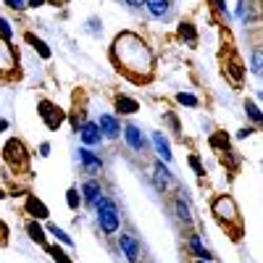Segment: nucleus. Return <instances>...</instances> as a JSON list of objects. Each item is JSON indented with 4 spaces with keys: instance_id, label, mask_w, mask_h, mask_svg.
I'll list each match as a JSON object with an SVG mask.
<instances>
[{
    "instance_id": "obj_1",
    "label": "nucleus",
    "mask_w": 263,
    "mask_h": 263,
    "mask_svg": "<svg viewBox=\"0 0 263 263\" xmlns=\"http://www.w3.org/2000/svg\"><path fill=\"white\" fill-rule=\"evenodd\" d=\"M114 61L119 63L121 71H126L137 82H142L153 74V53L145 42L132 32H124L114 40Z\"/></svg>"
},
{
    "instance_id": "obj_2",
    "label": "nucleus",
    "mask_w": 263,
    "mask_h": 263,
    "mask_svg": "<svg viewBox=\"0 0 263 263\" xmlns=\"http://www.w3.org/2000/svg\"><path fill=\"white\" fill-rule=\"evenodd\" d=\"M95 216H98V227L105 234H116L119 224H121V216H119V205L111 200V197H100L95 203Z\"/></svg>"
},
{
    "instance_id": "obj_3",
    "label": "nucleus",
    "mask_w": 263,
    "mask_h": 263,
    "mask_svg": "<svg viewBox=\"0 0 263 263\" xmlns=\"http://www.w3.org/2000/svg\"><path fill=\"white\" fill-rule=\"evenodd\" d=\"M213 216L218 218V221H239V213H237V205L229 195H221L213 200Z\"/></svg>"
},
{
    "instance_id": "obj_4",
    "label": "nucleus",
    "mask_w": 263,
    "mask_h": 263,
    "mask_svg": "<svg viewBox=\"0 0 263 263\" xmlns=\"http://www.w3.org/2000/svg\"><path fill=\"white\" fill-rule=\"evenodd\" d=\"M119 248H121V253H124V258H126L129 263H137L140 255H142V248H140V242H137V237L129 234V232H124V234L119 237Z\"/></svg>"
},
{
    "instance_id": "obj_5",
    "label": "nucleus",
    "mask_w": 263,
    "mask_h": 263,
    "mask_svg": "<svg viewBox=\"0 0 263 263\" xmlns=\"http://www.w3.org/2000/svg\"><path fill=\"white\" fill-rule=\"evenodd\" d=\"M77 132H79V137H82L84 147H98V145L103 142V135H100V129H98L95 121H84Z\"/></svg>"
},
{
    "instance_id": "obj_6",
    "label": "nucleus",
    "mask_w": 263,
    "mask_h": 263,
    "mask_svg": "<svg viewBox=\"0 0 263 263\" xmlns=\"http://www.w3.org/2000/svg\"><path fill=\"white\" fill-rule=\"evenodd\" d=\"M79 161H82V166H84V174H90V177L100 174V168H103L100 156H95L90 147H79Z\"/></svg>"
},
{
    "instance_id": "obj_7",
    "label": "nucleus",
    "mask_w": 263,
    "mask_h": 263,
    "mask_svg": "<svg viewBox=\"0 0 263 263\" xmlns=\"http://www.w3.org/2000/svg\"><path fill=\"white\" fill-rule=\"evenodd\" d=\"M40 116H42V121H45L50 129H58L61 121H63L61 111H58V108H55L50 100H40Z\"/></svg>"
},
{
    "instance_id": "obj_8",
    "label": "nucleus",
    "mask_w": 263,
    "mask_h": 263,
    "mask_svg": "<svg viewBox=\"0 0 263 263\" xmlns=\"http://www.w3.org/2000/svg\"><path fill=\"white\" fill-rule=\"evenodd\" d=\"M95 124H98V129H100L103 140H116V137H119V132H121L119 121H116L111 114H103V116H100Z\"/></svg>"
},
{
    "instance_id": "obj_9",
    "label": "nucleus",
    "mask_w": 263,
    "mask_h": 263,
    "mask_svg": "<svg viewBox=\"0 0 263 263\" xmlns=\"http://www.w3.org/2000/svg\"><path fill=\"white\" fill-rule=\"evenodd\" d=\"M6 158H8V163L16 161V168H24V166H27V150H24V145H21L18 140H8V145H6Z\"/></svg>"
},
{
    "instance_id": "obj_10",
    "label": "nucleus",
    "mask_w": 263,
    "mask_h": 263,
    "mask_svg": "<svg viewBox=\"0 0 263 263\" xmlns=\"http://www.w3.org/2000/svg\"><path fill=\"white\" fill-rule=\"evenodd\" d=\"M153 179H156V187L158 190H174V187H177V182H174V177H171V171L163 163L153 166Z\"/></svg>"
},
{
    "instance_id": "obj_11",
    "label": "nucleus",
    "mask_w": 263,
    "mask_h": 263,
    "mask_svg": "<svg viewBox=\"0 0 263 263\" xmlns=\"http://www.w3.org/2000/svg\"><path fill=\"white\" fill-rule=\"evenodd\" d=\"M124 137H126V145H129L132 150H137V153L145 150V137H142V132H140L135 124H126V126H124Z\"/></svg>"
},
{
    "instance_id": "obj_12",
    "label": "nucleus",
    "mask_w": 263,
    "mask_h": 263,
    "mask_svg": "<svg viewBox=\"0 0 263 263\" xmlns=\"http://www.w3.org/2000/svg\"><path fill=\"white\" fill-rule=\"evenodd\" d=\"M187 250H190L197 260H213V255L208 253V248L203 245V239L197 237V234H190V237H187Z\"/></svg>"
},
{
    "instance_id": "obj_13",
    "label": "nucleus",
    "mask_w": 263,
    "mask_h": 263,
    "mask_svg": "<svg viewBox=\"0 0 263 263\" xmlns=\"http://www.w3.org/2000/svg\"><path fill=\"white\" fill-rule=\"evenodd\" d=\"M174 211H177V218L182 224H192V208H190V203H187V197L184 195H177L174 197Z\"/></svg>"
},
{
    "instance_id": "obj_14",
    "label": "nucleus",
    "mask_w": 263,
    "mask_h": 263,
    "mask_svg": "<svg viewBox=\"0 0 263 263\" xmlns=\"http://www.w3.org/2000/svg\"><path fill=\"white\" fill-rule=\"evenodd\" d=\"M82 195H84V203H87V205H95L100 197H103V190H100V184H98L95 179H87V182L82 184Z\"/></svg>"
},
{
    "instance_id": "obj_15",
    "label": "nucleus",
    "mask_w": 263,
    "mask_h": 263,
    "mask_svg": "<svg viewBox=\"0 0 263 263\" xmlns=\"http://www.w3.org/2000/svg\"><path fill=\"white\" fill-rule=\"evenodd\" d=\"M153 145H156L158 156L163 161H171V147H168V142H166V137L161 135V132H153Z\"/></svg>"
},
{
    "instance_id": "obj_16",
    "label": "nucleus",
    "mask_w": 263,
    "mask_h": 263,
    "mask_svg": "<svg viewBox=\"0 0 263 263\" xmlns=\"http://www.w3.org/2000/svg\"><path fill=\"white\" fill-rule=\"evenodd\" d=\"M145 6H147V11L156 18L168 16V0H145Z\"/></svg>"
},
{
    "instance_id": "obj_17",
    "label": "nucleus",
    "mask_w": 263,
    "mask_h": 263,
    "mask_svg": "<svg viewBox=\"0 0 263 263\" xmlns=\"http://www.w3.org/2000/svg\"><path fill=\"white\" fill-rule=\"evenodd\" d=\"M116 111L119 114H135V111H140V105H137V100H132L126 95H119L116 98Z\"/></svg>"
},
{
    "instance_id": "obj_18",
    "label": "nucleus",
    "mask_w": 263,
    "mask_h": 263,
    "mask_svg": "<svg viewBox=\"0 0 263 263\" xmlns=\"http://www.w3.org/2000/svg\"><path fill=\"white\" fill-rule=\"evenodd\" d=\"M27 211H29V213H37V218H45V216H48V208L42 205L37 197H29V200H27Z\"/></svg>"
},
{
    "instance_id": "obj_19",
    "label": "nucleus",
    "mask_w": 263,
    "mask_h": 263,
    "mask_svg": "<svg viewBox=\"0 0 263 263\" xmlns=\"http://www.w3.org/2000/svg\"><path fill=\"white\" fill-rule=\"evenodd\" d=\"M27 232H29V237L34 239V242L45 245V232H42V229H40V227H37L34 221H29V224H27Z\"/></svg>"
},
{
    "instance_id": "obj_20",
    "label": "nucleus",
    "mask_w": 263,
    "mask_h": 263,
    "mask_svg": "<svg viewBox=\"0 0 263 263\" xmlns=\"http://www.w3.org/2000/svg\"><path fill=\"white\" fill-rule=\"evenodd\" d=\"M179 37H182V40H187L190 45H195V42H197V37H195V29H192V24H182V27H179Z\"/></svg>"
},
{
    "instance_id": "obj_21",
    "label": "nucleus",
    "mask_w": 263,
    "mask_h": 263,
    "mask_svg": "<svg viewBox=\"0 0 263 263\" xmlns=\"http://www.w3.org/2000/svg\"><path fill=\"white\" fill-rule=\"evenodd\" d=\"M245 111L250 114V119H253V121H260V108H258L253 100H248V103H245Z\"/></svg>"
},
{
    "instance_id": "obj_22",
    "label": "nucleus",
    "mask_w": 263,
    "mask_h": 263,
    "mask_svg": "<svg viewBox=\"0 0 263 263\" xmlns=\"http://www.w3.org/2000/svg\"><path fill=\"white\" fill-rule=\"evenodd\" d=\"M48 229H50V234H55V237L61 239V242H66V245H71V237H69V234H66L63 229H58V227H53V224H50Z\"/></svg>"
},
{
    "instance_id": "obj_23",
    "label": "nucleus",
    "mask_w": 263,
    "mask_h": 263,
    "mask_svg": "<svg viewBox=\"0 0 263 263\" xmlns=\"http://www.w3.org/2000/svg\"><path fill=\"white\" fill-rule=\"evenodd\" d=\"M48 250H50V255H53V260H55V263H71V260H69V255H66L63 250H58V248H48Z\"/></svg>"
},
{
    "instance_id": "obj_24",
    "label": "nucleus",
    "mask_w": 263,
    "mask_h": 263,
    "mask_svg": "<svg viewBox=\"0 0 263 263\" xmlns=\"http://www.w3.org/2000/svg\"><path fill=\"white\" fill-rule=\"evenodd\" d=\"M66 195H69V197H66V200H69V208H71V211H77V208H79V192L71 187V190L66 192Z\"/></svg>"
},
{
    "instance_id": "obj_25",
    "label": "nucleus",
    "mask_w": 263,
    "mask_h": 263,
    "mask_svg": "<svg viewBox=\"0 0 263 263\" xmlns=\"http://www.w3.org/2000/svg\"><path fill=\"white\" fill-rule=\"evenodd\" d=\"M0 37H3V40H11V37H13V32H11V24H8L6 18H0Z\"/></svg>"
},
{
    "instance_id": "obj_26",
    "label": "nucleus",
    "mask_w": 263,
    "mask_h": 263,
    "mask_svg": "<svg viewBox=\"0 0 263 263\" xmlns=\"http://www.w3.org/2000/svg\"><path fill=\"white\" fill-rule=\"evenodd\" d=\"M177 100H179L182 105H197V98H195V95H190V92H179V95H177Z\"/></svg>"
},
{
    "instance_id": "obj_27",
    "label": "nucleus",
    "mask_w": 263,
    "mask_h": 263,
    "mask_svg": "<svg viewBox=\"0 0 263 263\" xmlns=\"http://www.w3.org/2000/svg\"><path fill=\"white\" fill-rule=\"evenodd\" d=\"M253 74H260V50H253Z\"/></svg>"
},
{
    "instance_id": "obj_28",
    "label": "nucleus",
    "mask_w": 263,
    "mask_h": 263,
    "mask_svg": "<svg viewBox=\"0 0 263 263\" xmlns=\"http://www.w3.org/2000/svg\"><path fill=\"white\" fill-rule=\"evenodd\" d=\"M6 3H8V8H13V11H24V8H27L24 0H6Z\"/></svg>"
},
{
    "instance_id": "obj_29",
    "label": "nucleus",
    "mask_w": 263,
    "mask_h": 263,
    "mask_svg": "<svg viewBox=\"0 0 263 263\" xmlns=\"http://www.w3.org/2000/svg\"><path fill=\"white\" fill-rule=\"evenodd\" d=\"M190 166H192V168H195V174H200V177H203V174H205V171H203V166H200V161H197V158H195V156H192V158H190Z\"/></svg>"
},
{
    "instance_id": "obj_30",
    "label": "nucleus",
    "mask_w": 263,
    "mask_h": 263,
    "mask_svg": "<svg viewBox=\"0 0 263 263\" xmlns=\"http://www.w3.org/2000/svg\"><path fill=\"white\" fill-rule=\"evenodd\" d=\"M166 121L171 124V129H174V132H179V121H177V119H174L171 114H166Z\"/></svg>"
},
{
    "instance_id": "obj_31",
    "label": "nucleus",
    "mask_w": 263,
    "mask_h": 263,
    "mask_svg": "<svg viewBox=\"0 0 263 263\" xmlns=\"http://www.w3.org/2000/svg\"><path fill=\"white\" fill-rule=\"evenodd\" d=\"M40 156H42V158L50 156V145H48V142H42V145H40Z\"/></svg>"
},
{
    "instance_id": "obj_32",
    "label": "nucleus",
    "mask_w": 263,
    "mask_h": 263,
    "mask_svg": "<svg viewBox=\"0 0 263 263\" xmlns=\"http://www.w3.org/2000/svg\"><path fill=\"white\" fill-rule=\"evenodd\" d=\"M129 6H135V8H140V6H145V0H126Z\"/></svg>"
},
{
    "instance_id": "obj_33",
    "label": "nucleus",
    "mask_w": 263,
    "mask_h": 263,
    "mask_svg": "<svg viewBox=\"0 0 263 263\" xmlns=\"http://www.w3.org/2000/svg\"><path fill=\"white\" fill-rule=\"evenodd\" d=\"M42 3H45V0H29V6H32V8H37V6H42Z\"/></svg>"
},
{
    "instance_id": "obj_34",
    "label": "nucleus",
    "mask_w": 263,
    "mask_h": 263,
    "mask_svg": "<svg viewBox=\"0 0 263 263\" xmlns=\"http://www.w3.org/2000/svg\"><path fill=\"white\" fill-rule=\"evenodd\" d=\"M216 6L221 8V11H227V3H224V0H216Z\"/></svg>"
},
{
    "instance_id": "obj_35",
    "label": "nucleus",
    "mask_w": 263,
    "mask_h": 263,
    "mask_svg": "<svg viewBox=\"0 0 263 263\" xmlns=\"http://www.w3.org/2000/svg\"><path fill=\"white\" fill-rule=\"evenodd\" d=\"M0 200H3V190H0Z\"/></svg>"
},
{
    "instance_id": "obj_36",
    "label": "nucleus",
    "mask_w": 263,
    "mask_h": 263,
    "mask_svg": "<svg viewBox=\"0 0 263 263\" xmlns=\"http://www.w3.org/2000/svg\"><path fill=\"white\" fill-rule=\"evenodd\" d=\"M200 263H211V260H200Z\"/></svg>"
}]
</instances>
